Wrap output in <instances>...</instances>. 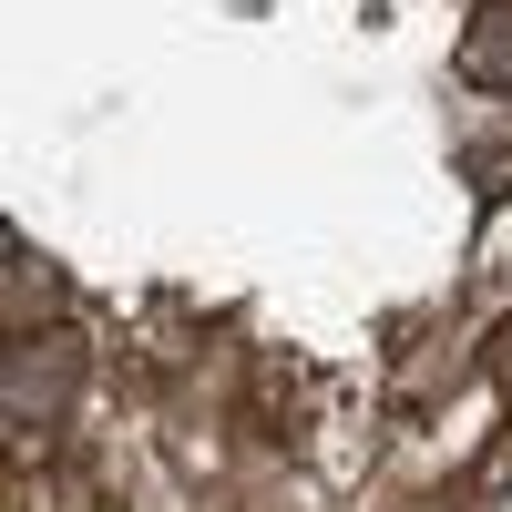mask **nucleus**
<instances>
[{
  "label": "nucleus",
  "mask_w": 512,
  "mask_h": 512,
  "mask_svg": "<svg viewBox=\"0 0 512 512\" xmlns=\"http://www.w3.org/2000/svg\"><path fill=\"white\" fill-rule=\"evenodd\" d=\"M461 82L472 93H512V0H482L461 31Z\"/></svg>",
  "instance_id": "nucleus-1"
}]
</instances>
